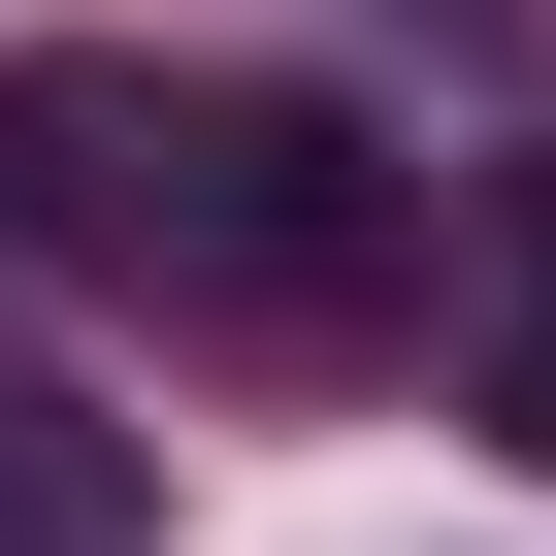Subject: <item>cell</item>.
Instances as JSON below:
<instances>
[{
  "instance_id": "obj_2",
  "label": "cell",
  "mask_w": 556,
  "mask_h": 556,
  "mask_svg": "<svg viewBox=\"0 0 556 556\" xmlns=\"http://www.w3.org/2000/svg\"><path fill=\"white\" fill-rule=\"evenodd\" d=\"M164 523V426H99L66 361H0V556H131Z\"/></svg>"
},
{
  "instance_id": "obj_1",
  "label": "cell",
  "mask_w": 556,
  "mask_h": 556,
  "mask_svg": "<svg viewBox=\"0 0 556 556\" xmlns=\"http://www.w3.org/2000/svg\"><path fill=\"white\" fill-rule=\"evenodd\" d=\"M0 229L99 262V295H164L197 361H361L393 262H426V164L361 99H295V66H131V34H66V66H0Z\"/></svg>"
},
{
  "instance_id": "obj_3",
  "label": "cell",
  "mask_w": 556,
  "mask_h": 556,
  "mask_svg": "<svg viewBox=\"0 0 556 556\" xmlns=\"http://www.w3.org/2000/svg\"><path fill=\"white\" fill-rule=\"evenodd\" d=\"M491 426L556 458V164H523V295H491Z\"/></svg>"
}]
</instances>
